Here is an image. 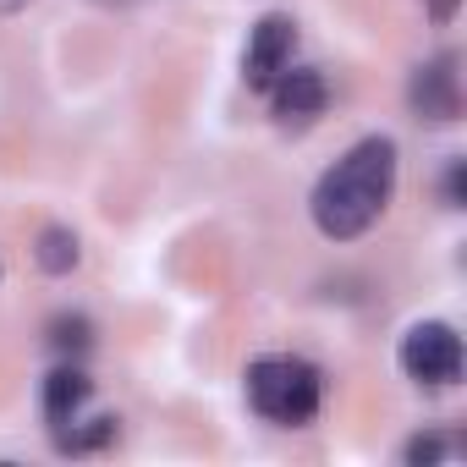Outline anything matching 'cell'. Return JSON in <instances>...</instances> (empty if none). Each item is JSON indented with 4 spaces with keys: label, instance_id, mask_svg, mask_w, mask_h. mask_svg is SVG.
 <instances>
[{
    "label": "cell",
    "instance_id": "obj_1",
    "mask_svg": "<svg viewBox=\"0 0 467 467\" xmlns=\"http://www.w3.org/2000/svg\"><path fill=\"white\" fill-rule=\"evenodd\" d=\"M390 198H396V143L390 138H363L314 182L308 214L319 225V237L352 243V237L379 225Z\"/></svg>",
    "mask_w": 467,
    "mask_h": 467
},
{
    "label": "cell",
    "instance_id": "obj_2",
    "mask_svg": "<svg viewBox=\"0 0 467 467\" xmlns=\"http://www.w3.org/2000/svg\"><path fill=\"white\" fill-rule=\"evenodd\" d=\"M243 390H248V407L275 429H303L325 407V374L308 358H292V352L254 358L248 374H243Z\"/></svg>",
    "mask_w": 467,
    "mask_h": 467
},
{
    "label": "cell",
    "instance_id": "obj_3",
    "mask_svg": "<svg viewBox=\"0 0 467 467\" xmlns=\"http://www.w3.org/2000/svg\"><path fill=\"white\" fill-rule=\"evenodd\" d=\"M401 374L412 385H429V390H445L462 379V336L445 325V319H423L401 336Z\"/></svg>",
    "mask_w": 467,
    "mask_h": 467
},
{
    "label": "cell",
    "instance_id": "obj_4",
    "mask_svg": "<svg viewBox=\"0 0 467 467\" xmlns=\"http://www.w3.org/2000/svg\"><path fill=\"white\" fill-rule=\"evenodd\" d=\"M407 105H412L418 121H434V127L456 121V116H462V56H456V50L429 56V61L412 72V83H407Z\"/></svg>",
    "mask_w": 467,
    "mask_h": 467
},
{
    "label": "cell",
    "instance_id": "obj_5",
    "mask_svg": "<svg viewBox=\"0 0 467 467\" xmlns=\"http://www.w3.org/2000/svg\"><path fill=\"white\" fill-rule=\"evenodd\" d=\"M297 56V23L286 12H270L248 28V50H243V83L254 94H265Z\"/></svg>",
    "mask_w": 467,
    "mask_h": 467
},
{
    "label": "cell",
    "instance_id": "obj_6",
    "mask_svg": "<svg viewBox=\"0 0 467 467\" xmlns=\"http://www.w3.org/2000/svg\"><path fill=\"white\" fill-rule=\"evenodd\" d=\"M265 99H270V116H275L281 127L303 132V127H314V121L325 116L330 88H325V78H319L314 67H297V61H292V67L265 88Z\"/></svg>",
    "mask_w": 467,
    "mask_h": 467
},
{
    "label": "cell",
    "instance_id": "obj_7",
    "mask_svg": "<svg viewBox=\"0 0 467 467\" xmlns=\"http://www.w3.org/2000/svg\"><path fill=\"white\" fill-rule=\"evenodd\" d=\"M88 401H94V379L83 374V363L50 368V379H45V423L50 429H67L72 418H83Z\"/></svg>",
    "mask_w": 467,
    "mask_h": 467
},
{
    "label": "cell",
    "instance_id": "obj_8",
    "mask_svg": "<svg viewBox=\"0 0 467 467\" xmlns=\"http://www.w3.org/2000/svg\"><path fill=\"white\" fill-rule=\"evenodd\" d=\"M34 259H39V270H45V275H67V270H78V259H83L78 231H67V225H45V231H39Z\"/></svg>",
    "mask_w": 467,
    "mask_h": 467
},
{
    "label": "cell",
    "instance_id": "obj_9",
    "mask_svg": "<svg viewBox=\"0 0 467 467\" xmlns=\"http://www.w3.org/2000/svg\"><path fill=\"white\" fill-rule=\"evenodd\" d=\"M116 440V418L110 412H99V418H72L67 429H56V445L61 451H99V445H110Z\"/></svg>",
    "mask_w": 467,
    "mask_h": 467
},
{
    "label": "cell",
    "instance_id": "obj_10",
    "mask_svg": "<svg viewBox=\"0 0 467 467\" xmlns=\"http://www.w3.org/2000/svg\"><path fill=\"white\" fill-rule=\"evenodd\" d=\"M50 347H56L61 358H72V363H78V358L94 347V325H88L83 314H61V319L50 325Z\"/></svg>",
    "mask_w": 467,
    "mask_h": 467
},
{
    "label": "cell",
    "instance_id": "obj_11",
    "mask_svg": "<svg viewBox=\"0 0 467 467\" xmlns=\"http://www.w3.org/2000/svg\"><path fill=\"white\" fill-rule=\"evenodd\" d=\"M451 456H462V440H456V434H418V440H407V451H401L407 467H434V462H451Z\"/></svg>",
    "mask_w": 467,
    "mask_h": 467
},
{
    "label": "cell",
    "instance_id": "obj_12",
    "mask_svg": "<svg viewBox=\"0 0 467 467\" xmlns=\"http://www.w3.org/2000/svg\"><path fill=\"white\" fill-rule=\"evenodd\" d=\"M462 171H467L462 160H451V171H445V203L451 209H462Z\"/></svg>",
    "mask_w": 467,
    "mask_h": 467
},
{
    "label": "cell",
    "instance_id": "obj_13",
    "mask_svg": "<svg viewBox=\"0 0 467 467\" xmlns=\"http://www.w3.org/2000/svg\"><path fill=\"white\" fill-rule=\"evenodd\" d=\"M423 6H429L434 23H451V17H456V0H423Z\"/></svg>",
    "mask_w": 467,
    "mask_h": 467
},
{
    "label": "cell",
    "instance_id": "obj_14",
    "mask_svg": "<svg viewBox=\"0 0 467 467\" xmlns=\"http://www.w3.org/2000/svg\"><path fill=\"white\" fill-rule=\"evenodd\" d=\"M23 6H34V0H0V17H17Z\"/></svg>",
    "mask_w": 467,
    "mask_h": 467
},
{
    "label": "cell",
    "instance_id": "obj_15",
    "mask_svg": "<svg viewBox=\"0 0 467 467\" xmlns=\"http://www.w3.org/2000/svg\"><path fill=\"white\" fill-rule=\"evenodd\" d=\"M105 6H127V0H105Z\"/></svg>",
    "mask_w": 467,
    "mask_h": 467
}]
</instances>
